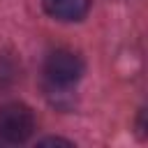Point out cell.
I'll use <instances>...</instances> for the list:
<instances>
[{
	"label": "cell",
	"instance_id": "2",
	"mask_svg": "<svg viewBox=\"0 0 148 148\" xmlns=\"http://www.w3.org/2000/svg\"><path fill=\"white\" fill-rule=\"evenodd\" d=\"M44 74L53 86H62V88L72 86L83 76V60L74 51L58 49V51L49 53V58L44 62Z\"/></svg>",
	"mask_w": 148,
	"mask_h": 148
},
{
	"label": "cell",
	"instance_id": "4",
	"mask_svg": "<svg viewBox=\"0 0 148 148\" xmlns=\"http://www.w3.org/2000/svg\"><path fill=\"white\" fill-rule=\"evenodd\" d=\"M16 74H18V67H16V62H14L9 56L0 53V88H7L9 83H14Z\"/></svg>",
	"mask_w": 148,
	"mask_h": 148
},
{
	"label": "cell",
	"instance_id": "3",
	"mask_svg": "<svg viewBox=\"0 0 148 148\" xmlns=\"http://www.w3.org/2000/svg\"><path fill=\"white\" fill-rule=\"evenodd\" d=\"M46 14H51L58 21H81L88 9L90 0H42Z\"/></svg>",
	"mask_w": 148,
	"mask_h": 148
},
{
	"label": "cell",
	"instance_id": "5",
	"mask_svg": "<svg viewBox=\"0 0 148 148\" xmlns=\"http://www.w3.org/2000/svg\"><path fill=\"white\" fill-rule=\"evenodd\" d=\"M39 143H42V146H49V143H62V146H72V141H67V139H53V136H51V139H42Z\"/></svg>",
	"mask_w": 148,
	"mask_h": 148
},
{
	"label": "cell",
	"instance_id": "1",
	"mask_svg": "<svg viewBox=\"0 0 148 148\" xmlns=\"http://www.w3.org/2000/svg\"><path fill=\"white\" fill-rule=\"evenodd\" d=\"M35 127H37V120L30 106L18 102H9L0 106V141L23 143L32 136Z\"/></svg>",
	"mask_w": 148,
	"mask_h": 148
}]
</instances>
